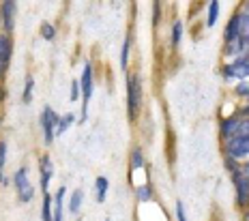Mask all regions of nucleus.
<instances>
[{"label": "nucleus", "mask_w": 249, "mask_h": 221, "mask_svg": "<svg viewBox=\"0 0 249 221\" xmlns=\"http://www.w3.org/2000/svg\"><path fill=\"white\" fill-rule=\"evenodd\" d=\"M142 101H144L142 78L138 73H129L127 71V116L131 122L138 120L140 112H142Z\"/></svg>", "instance_id": "nucleus-1"}, {"label": "nucleus", "mask_w": 249, "mask_h": 221, "mask_svg": "<svg viewBox=\"0 0 249 221\" xmlns=\"http://www.w3.org/2000/svg\"><path fill=\"white\" fill-rule=\"evenodd\" d=\"M80 88H82V110H80V118L77 122L84 125L88 118V103H90L92 90H95V67L90 60H86L82 67V75H80Z\"/></svg>", "instance_id": "nucleus-2"}, {"label": "nucleus", "mask_w": 249, "mask_h": 221, "mask_svg": "<svg viewBox=\"0 0 249 221\" xmlns=\"http://www.w3.org/2000/svg\"><path fill=\"white\" fill-rule=\"evenodd\" d=\"M13 187L18 191V200L22 204H28L35 200V185L30 183V176H28V168L22 166L15 170L13 174Z\"/></svg>", "instance_id": "nucleus-3"}, {"label": "nucleus", "mask_w": 249, "mask_h": 221, "mask_svg": "<svg viewBox=\"0 0 249 221\" xmlns=\"http://www.w3.org/2000/svg\"><path fill=\"white\" fill-rule=\"evenodd\" d=\"M224 155L234 159L238 163L249 161V136H236L232 140L224 142Z\"/></svg>", "instance_id": "nucleus-4"}, {"label": "nucleus", "mask_w": 249, "mask_h": 221, "mask_svg": "<svg viewBox=\"0 0 249 221\" xmlns=\"http://www.w3.org/2000/svg\"><path fill=\"white\" fill-rule=\"evenodd\" d=\"M58 120H60V114H58V112L52 110L50 105H45L43 112H41V116H39V125H41V131H43V142H45V146H52V144H54Z\"/></svg>", "instance_id": "nucleus-5"}, {"label": "nucleus", "mask_w": 249, "mask_h": 221, "mask_svg": "<svg viewBox=\"0 0 249 221\" xmlns=\"http://www.w3.org/2000/svg\"><path fill=\"white\" fill-rule=\"evenodd\" d=\"M221 73H224L226 80H247L249 78V52H245L243 56H238L234 58L232 63L224 65V69H221Z\"/></svg>", "instance_id": "nucleus-6"}, {"label": "nucleus", "mask_w": 249, "mask_h": 221, "mask_svg": "<svg viewBox=\"0 0 249 221\" xmlns=\"http://www.w3.org/2000/svg\"><path fill=\"white\" fill-rule=\"evenodd\" d=\"M232 185H234V191H236V206L241 210H247V204H249V176H245L241 172L232 174Z\"/></svg>", "instance_id": "nucleus-7"}, {"label": "nucleus", "mask_w": 249, "mask_h": 221, "mask_svg": "<svg viewBox=\"0 0 249 221\" xmlns=\"http://www.w3.org/2000/svg\"><path fill=\"white\" fill-rule=\"evenodd\" d=\"M11 58H13V37L7 33H0V84H2L4 75L9 71Z\"/></svg>", "instance_id": "nucleus-8"}, {"label": "nucleus", "mask_w": 249, "mask_h": 221, "mask_svg": "<svg viewBox=\"0 0 249 221\" xmlns=\"http://www.w3.org/2000/svg\"><path fill=\"white\" fill-rule=\"evenodd\" d=\"M56 174V168H54V161L52 157L45 153V155L39 157V181H41V193H48L50 191V183Z\"/></svg>", "instance_id": "nucleus-9"}, {"label": "nucleus", "mask_w": 249, "mask_h": 221, "mask_svg": "<svg viewBox=\"0 0 249 221\" xmlns=\"http://www.w3.org/2000/svg\"><path fill=\"white\" fill-rule=\"evenodd\" d=\"M15 15H18V2H15V0H4V2H0V22H2V33H7V34L13 33Z\"/></svg>", "instance_id": "nucleus-10"}, {"label": "nucleus", "mask_w": 249, "mask_h": 221, "mask_svg": "<svg viewBox=\"0 0 249 221\" xmlns=\"http://www.w3.org/2000/svg\"><path fill=\"white\" fill-rule=\"evenodd\" d=\"M238 129H241V116L238 114H230L226 118H221L219 122V137L224 142L232 140V137L238 136Z\"/></svg>", "instance_id": "nucleus-11"}, {"label": "nucleus", "mask_w": 249, "mask_h": 221, "mask_svg": "<svg viewBox=\"0 0 249 221\" xmlns=\"http://www.w3.org/2000/svg\"><path fill=\"white\" fill-rule=\"evenodd\" d=\"M238 39H241V11H234L224 28V41H226V45H230Z\"/></svg>", "instance_id": "nucleus-12"}, {"label": "nucleus", "mask_w": 249, "mask_h": 221, "mask_svg": "<svg viewBox=\"0 0 249 221\" xmlns=\"http://www.w3.org/2000/svg\"><path fill=\"white\" fill-rule=\"evenodd\" d=\"M65 198H67V187H58L54 195V217H52V221H62V215H65Z\"/></svg>", "instance_id": "nucleus-13"}, {"label": "nucleus", "mask_w": 249, "mask_h": 221, "mask_svg": "<svg viewBox=\"0 0 249 221\" xmlns=\"http://www.w3.org/2000/svg\"><path fill=\"white\" fill-rule=\"evenodd\" d=\"M82 204H84V191L82 189H75L73 193H69V200H67V210L71 215H80Z\"/></svg>", "instance_id": "nucleus-14"}, {"label": "nucleus", "mask_w": 249, "mask_h": 221, "mask_svg": "<svg viewBox=\"0 0 249 221\" xmlns=\"http://www.w3.org/2000/svg\"><path fill=\"white\" fill-rule=\"evenodd\" d=\"M107 191H110V181H107V176H97L95 178V198H97V202L99 204L106 202Z\"/></svg>", "instance_id": "nucleus-15"}, {"label": "nucleus", "mask_w": 249, "mask_h": 221, "mask_svg": "<svg viewBox=\"0 0 249 221\" xmlns=\"http://www.w3.org/2000/svg\"><path fill=\"white\" fill-rule=\"evenodd\" d=\"M77 122V118L73 112H67V114H60V120H58V127H56V137H60V136H65L67 131L71 129Z\"/></svg>", "instance_id": "nucleus-16"}, {"label": "nucleus", "mask_w": 249, "mask_h": 221, "mask_svg": "<svg viewBox=\"0 0 249 221\" xmlns=\"http://www.w3.org/2000/svg\"><path fill=\"white\" fill-rule=\"evenodd\" d=\"M219 11H221V2L219 0H211L209 7H206V26L213 28L217 24V19H219Z\"/></svg>", "instance_id": "nucleus-17"}, {"label": "nucleus", "mask_w": 249, "mask_h": 221, "mask_svg": "<svg viewBox=\"0 0 249 221\" xmlns=\"http://www.w3.org/2000/svg\"><path fill=\"white\" fill-rule=\"evenodd\" d=\"M52 217H54V195L48 191L43 193V202H41V219L52 221Z\"/></svg>", "instance_id": "nucleus-18"}, {"label": "nucleus", "mask_w": 249, "mask_h": 221, "mask_svg": "<svg viewBox=\"0 0 249 221\" xmlns=\"http://www.w3.org/2000/svg\"><path fill=\"white\" fill-rule=\"evenodd\" d=\"M129 52H131V33L124 34L123 48H121V69L124 73H127V69H129Z\"/></svg>", "instance_id": "nucleus-19"}, {"label": "nucleus", "mask_w": 249, "mask_h": 221, "mask_svg": "<svg viewBox=\"0 0 249 221\" xmlns=\"http://www.w3.org/2000/svg\"><path fill=\"white\" fill-rule=\"evenodd\" d=\"M183 33H185V26L180 19H174L172 24V33H170V45L176 50L180 45V41H183Z\"/></svg>", "instance_id": "nucleus-20"}, {"label": "nucleus", "mask_w": 249, "mask_h": 221, "mask_svg": "<svg viewBox=\"0 0 249 221\" xmlns=\"http://www.w3.org/2000/svg\"><path fill=\"white\" fill-rule=\"evenodd\" d=\"M146 166V157H144V151L142 148H133L131 151V161H129V168H131V172H136V170H142Z\"/></svg>", "instance_id": "nucleus-21"}, {"label": "nucleus", "mask_w": 249, "mask_h": 221, "mask_svg": "<svg viewBox=\"0 0 249 221\" xmlns=\"http://www.w3.org/2000/svg\"><path fill=\"white\" fill-rule=\"evenodd\" d=\"M153 198H155V191H153V187H150L148 183L136 187V200H138V202H150Z\"/></svg>", "instance_id": "nucleus-22"}, {"label": "nucleus", "mask_w": 249, "mask_h": 221, "mask_svg": "<svg viewBox=\"0 0 249 221\" xmlns=\"http://www.w3.org/2000/svg\"><path fill=\"white\" fill-rule=\"evenodd\" d=\"M7 151H9L7 142L0 140V185H7V183H9L7 178H4V166H7Z\"/></svg>", "instance_id": "nucleus-23"}, {"label": "nucleus", "mask_w": 249, "mask_h": 221, "mask_svg": "<svg viewBox=\"0 0 249 221\" xmlns=\"http://www.w3.org/2000/svg\"><path fill=\"white\" fill-rule=\"evenodd\" d=\"M241 41L249 43V11L241 9Z\"/></svg>", "instance_id": "nucleus-24"}, {"label": "nucleus", "mask_w": 249, "mask_h": 221, "mask_svg": "<svg viewBox=\"0 0 249 221\" xmlns=\"http://www.w3.org/2000/svg\"><path fill=\"white\" fill-rule=\"evenodd\" d=\"M33 92H35V78L28 75L26 78V84H24V90H22V101L24 103H30L33 101Z\"/></svg>", "instance_id": "nucleus-25"}, {"label": "nucleus", "mask_w": 249, "mask_h": 221, "mask_svg": "<svg viewBox=\"0 0 249 221\" xmlns=\"http://www.w3.org/2000/svg\"><path fill=\"white\" fill-rule=\"evenodd\" d=\"M39 33H41V37H43L45 41H54L56 39V26H54V24H50V22L41 24Z\"/></svg>", "instance_id": "nucleus-26"}, {"label": "nucleus", "mask_w": 249, "mask_h": 221, "mask_svg": "<svg viewBox=\"0 0 249 221\" xmlns=\"http://www.w3.org/2000/svg\"><path fill=\"white\" fill-rule=\"evenodd\" d=\"M224 166H226V170H228V174H230V176L243 170V163H238V161H234V159H230V157L224 159Z\"/></svg>", "instance_id": "nucleus-27"}, {"label": "nucleus", "mask_w": 249, "mask_h": 221, "mask_svg": "<svg viewBox=\"0 0 249 221\" xmlns=\"http://www.w3.org/2000/svg\"><path fill=\"white\" fill-rule=\"evenodd\" d=\"M234 95L236 97H245V99H247V95H249V82L247 80H241L234 86Z\"/></svg>", "instance_id": "nucleus-28"}, {"label": "nucleus", "mask_w": 249, "mask_h": 221, "mask_svg": "<svg viewBox=\"0 0 249 221\" xmlns=\"http://www.w3.org/2000/svg\"><path fill=\"white\" fill-rule=\"evenodd\" d=\"M82 97V88H80V80H71V92H69V99L77 101Z\"/></svg>", "instance_id": "nucleus-29"}, {"label": "nucleus", "mask_w": 249, "mask_h": 221, "mask_svg": "<svg viewBox=\"0 0 249 221\" xmlns=\"http://www.w3.org/2000/svg\"><path fill=\"white\" fill-rule=\"evenodd\" d=\"M176 221H189V219H187L183 202H176Z\"/></svg>", "instance_id": "nucleus-30"}, {"label": "nucleus", "mask_w": 249, "mask_h": 221, "mask_svg": "<svg viewBox=\"0 0 249 221\" xmlns=\"http://www.w3.org/2000/svg\"><path fill=\"white\" fill-rule=\"evenodd\" d=\"M238 136H249V118H241V129Z\"/></svg>", "instance_id": "nucleus-31"}, {"label": "nucleus", "mask_w": 249, "mask_h": 221, "mask_svg": "<svg viewBox=\"0 0 249 221\" xmlns=\"http://www.w3.org/2000/svg\"><path fill=\"white\" fill-rule=\"evenodd\" d=\"M236 114H238V116H241V118H249V95H247V103H245V105H243V107H241V110H238V112H236Z\"/></svg>", "instance_id": "nucleus-32"}, {"label": "nucleus", "mask_w": 249, "mask_h": 221, "mask_svg": "<svg viewBox=\"0 0 249 221\" xmlns=\"http://www.w3.org/2000/svg\"><path fill=\"white\" fill-rule=\"evenodd\" d=\"M243 174H245V176H249V161L243 163Z\"/></svg>", "instance_id": "nucleus-33"}, {"label": "nucleus", "mask_w": 249, "mask_h": 221, "mask_svg": "<svg viewBox=\"0 0 249 221\" xmlns=\"http://www.w3.org/2000/svg\"><path fill=\"white\" fill-rule=\"evenodd\" d=\"M0 122H2V118H0Z\"/></svg>", "instance_id": "nucleus-34"}, {"label": "nucleus", "mask_w": 249, "mask_h": 221, "mask_svg": "<svg viewBox=\"0 0 249 221\" xmlns=\"http://www.w3.org/2000/svg\"><path fill=\"white\" fill-rule=\"evenodd\" d=\"M106 221H110V219H106Z\"/></svg>", "instance_id": "nucleus-35"}, {"label": "nucleus", "mask_w": 249, "mask_h": 221, "mask_svg": "<svg viewBox=\"0 0 249 221\" xmlns=\"http://www.w3.org/2000/svg\"><path fill=\"white\" fill-rule=\"evenodd\" d=\"M0 86H2V84H0Z\"/></svg>", "instance_id": "nucleus-36"}]
</instances>
